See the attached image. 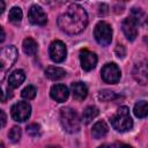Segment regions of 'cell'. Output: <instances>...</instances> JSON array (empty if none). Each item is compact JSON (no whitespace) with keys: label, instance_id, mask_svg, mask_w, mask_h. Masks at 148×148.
I'll return each instance as SVG.
<instances>
[{"label":"cell","instance_id":"1","mask_svg":"<svg viewBox=\"0 0 148 148\" xmlns=\"http://www.w3.org/2000/svg\"><path fill=\"white\" fill-rule=\"evenodd\" d=\"M88 24V15L83 7L77 3L68 6L65 13L58 17V27L66 34L76 35L82 32Z\"/></svg>","mask_w":148,"mask_h":148},{"label":"cell","instance_id":"2","mask_svg":"<svg viewBox=\"0 0 148 148\" xmlns=\"http://www.w3.org/2000/svg\"><path fill=\"white\" fill-rule=\"evenodd\" d=\"M17 49L14 45L0 47V82L5 79L9 68L17 59Z\"/></svg>","mask_w":148,"mask_h":148},{"label":"cell","instance_id":"3","mask_svg":"<svg viewBox=\"0 0 148 148\" xmlns=\"http://www.w3.org/2000/svg\"><path fill=\"white\" fill-rule=\"evenodd\" d=\"M110 120L112 127L118 132H127L133 127V120L127 106H120Z\"/></svg>","mask_w":148,"mask_h":148},{"label":"cell","instance_id":"4","mask_svg":"<svg viewBox=\"0 0 148 148\" xmlns=\"http://www.w3.org/2000/svg\"><path fill=\"white\" fill-rule=\"evenodd\" d=\"M60 123L62 128L68 133H76L80 130V118L71 108H64L60 111Z\"/></svg>","mask_w":148,"mask_h":148},{"label":"cell","instance_id":"5","mask_svg":"<svg viewBox=\"0 0 148 148\" xmlns=\"http://www.w3.org/2000/svg\"><path fill=\"white\" fill-rule=\"evenodd\" d=\"M94 36L97 43L102 46H106L112 40V29L111 25L104 21H99L94 30Z\"/></svg>","mask_w":148,"mask_h":148},{"label":"cell","instance_id":"6","mask_svg":"<svg viewBox=\"0 0 148 148\" xmlns=\"http://www.w3.org/2000/svg\"><path fill=\"white\" fill-rule=\"evenodd\" d=\"M10 113L14 120L23 123L29 119L31 113V106L28 102H17L12 106Z\"/></svg>","mask_w":148,"mask_h":148},{"label":"cell","instance_id":"7","mask_svg":"<svg viewBox=\"0 0 148 148\" xmlns=\"http://www.w3.org/2000/svg\"><path fill=\"white\" fill-rule=\"evenodd\" d=\"M49 54L52 61L62 62L67 56L66 45L61 40H53L49 46Z\"/></svg>","mask_w":148,"mask_h":148},{"label":"cell","instance_id":"8","mask_svg":"<svg viewBox=\"0 0 148 148\" xmlns=\"http://www.w3.org/2000/svg\"><path fill=\"white\" fill-rule=\"evenodd\" d=\"M101 74H102V79L106 83H111V84L117 83L120 79V69L114 62H109L104 65L101 71Z\"/></svg>","mask_w":148,"mask_h":148},{"label":"cell","instance_id":"9","mask_svg":"<svg viewBox=\"0 0 148 148\" xmlns=\"http://www.w3.org/2000/svg\"><path fill=\"white\" fill-rule=\"evenodd\" d=\"M28 18L30 21V23L35 24V25H45L47 22V16L45 14V12L43 10L42 7L34 5L30 7L29 13H28Z\"/></svg>","mask_w":148,"mask_h":148},{"label":"cell","instance_id":"10","mask_svg":"<svg viewBox=\"0 0 148 148\" xmlns=\"http://www.w3.org/2000/svg\"><path fill=\"white\" fill-rule=\"evenodd\" d=\"M80 62H81V67L84 71L89 72L92 68H95L97 64V56L89 50H82L80 52Z\"/></svg>","mask_w":148,"mask_h":148},{"label":"cell","instance_id":"11","mask_svg":"<svg viewBox=\"0 0 148 148\" xmlns=\"http://www.w3.org/2000/svg\"><path fill=\"white\" fill-rule=\"evenodd\" d=\"M50 95L51 97L58 102V103H62L65 102L67 98H68V95H69V91H68V88L65 86V84H54L52 86L51 90H50Z\"/></svg>","mask_w":148,"mask_h":148},{"label":"cell","instance_id":"12","mask_svg":"<svg viewBox=\"0 0 148 148\" xmlns=\"http://www.w3.org/2000/svg\"><path fill=\"white\" fill-rule=\"evenodd\" d=\"M133 76L134 79L142 86L147 84L148 81V71H147V62L146 61H141L139 64H136L134 66L133 69Z\"/></svg>","mask_w":148,"mask_h":148},{"label":"cell","instance_id":"13","mask_svg":"<svg viewBox=\"0 0 148 148\" xmlns=\"http://www.w3.org/2000/svg\"><path fill=\"white\" fill-rule=\"evenodd\" d=\"M136 27H138V24L131 17H127L123 21L121 28H123V31H124V34L128 40H134L136 38V36H138V28Z\"/></svg>","mask_w":148,"mask_h":148},{"label":"cell","instance_id":"14","mask_svg":"<svg viewBox=\"0 0 148 148\" xmlns=\"http://www.w3.org/2000/svg\"><path fill=\"white\" fill-rule=\"evenodd\" d=\"M71 89H72L73 97L75 99H77V101L84 99L87 97V95H88V88L83 82H74V83H72Z\"/></svg>","mask_w":148,"mask_h":148},{"label":"cell","instance_id":"15","mask_svg":"<svg viewBox=\"0 0 148 148\" xmlns=\"http://www.w3.org/2000/svg\"><path fill=\"white\" fill-rule=\"evenodd\" d=\"M25 80V73L22 69L14 71L8 77V88H17Z\"/></svg>","mask_w":148,"mask_h":148},{"label":"cell","instance_id":"16","mask_svg":"<svg viewBox=\"0 0 148 148\" xmlns=\"http://www.w3.org/2000/svg\"><path fill=\"white\" fill-rule=\"evenodd\" d=\"M45 75L46 77H49L50 80H60L62 77L66 76V72L65 69L60 68V67H57V66H49L46 69H45Z\"/></svg>","mask_w":148,"mask_h":148},{"label":"cell","instance_id":"17","mask_svg":"<svg viewBox=\"0 0 148 148\" xmlns=\"http://www.w3.org/2000/svg\"><path fill=\"white\" fill-rule=\"evenodd\" d=\"M108 131H109V127H108L106 123L103 121V120H99V121H97V123L92 126L91 134H92V136H94L95 139H101V138H103V136L106 135Z\"/></svg>","mask_w":148,"mask_h":148},{"label":"cell","instance_id":"18","mask_svg":"<svg viewBox=\"0 0 148 148\" xmlns=\"http://www.w3.org/2000/svg\"><path fill=\"white\" fill-rule=\"evenodd\" d=\"M22 47H23V52L27 56H35L37 53V51H38L37 42L35 39H32L31 37H28V38H25L23 40Z\"/></svg>","mask_w":148,"mask_h":148},{"label":"cell","instance_id":"19","mask_svg":"<svg viewBox=\"0 0 148 148\" xmlns=\"http://www.w3.org/2000/svg\"><path fill=\"white\" fill-rule=\"evenodd\" d=\"M98 109L94 105H89L87 106L84 110H83V113H82V121L84 124H89L92 119H95L97 116H98Z\"/></svg>","mask_w":148,"mask_h":148},{"label":"cell","instance_id":"20","mask_svg":"<svg viewBox=\"0 0 148 148\" xmlns=\"http://www.w3.org/2000/svg\"><path fill=\"white\" fill-rule=\"evenodd\" d=\"M133 112L135 117L138 118H145L148 113V108H147V102L146 101H140L134 105Z\"/></svg>","mask_w":148,"mask_h":148},{"label":"cell","instance_id":"21","mask_svg":"<svg viewBox=\"0 0 148 148\" xmlns=\"http://www.w3.org/2000/svg\"><path fill=\"white\" fill-rule=\"evenodd\" d=\"M136 24H143L146 20V15L142 9L140 8H132L131 10V16H130Z\"/></svg>","mask_w":148,"mask_h":148},{"label":"cell","instance_id":"22","mask_svg":"<svg viewBox=\"0 0 148 148\" xmlns=\"http://www.w3.org/2000/svg\"><path fill=\"white\" fill-rule=\"evenodd\" d=\"M119 96L114 91H111V90H108V89L101 90L98 92V99L102 101V102H111V101H114Z\"/></svg>","mask_w":148,"mask_h":148},{"label":"cell","instance_id":"23","mask_svg":"<svg viewBox=\"0 0 148 148\" xmlns=\"http://www.w3.org/2000/svg\"><path fill=\"white\" fill-rule=\"evenodd\" d=\"M22 16H23V14H22V9L20 7H13L8 14V18L13 23H18L22 20Z\"/></svg>","mask_w":148,"mask_h":148},{"label":"cell","instance_id":"24","mask_svg":"<svg viewBox=\"0 0 148 148\" xmlns=\"http://www.w3.org/2000/svg\"><path fill=\"white\" fill-rule=\"evenodd\" d=\"M36 92H37L36 88H35L34 86L29 84V86H27V87L21 91V96H22L23 98H25V99H32V98H35Z\"/></svg>","mask_w":148,"mask_h":148},{"label":"cell","instance_id":"25","mask_svg":"<svg viewBox=\"0 0 148 148\" xmlns=\"http://www.w3.org/2000/svg\"><path fill=\"white\" fill-rule=\"evenodd\" d=\"M21 135H22V131L18 126L12 127V130L8 132V138L10 139L12 142H17L21 139Z\"/></svg>","mask_w":148,"mask_h":148},{"label":"cell","instance_id":"26","mask_svg":"<svg viewBox=\"0 0 148 148\" xmlns=\"http://www.w3.org/2000/svg\"><path fill=\"white\" fill-rule=\"evenodd\" d=\"M27 133L32 136V138H38L40 136V126L38 124H30L27 126Z\"/></svg>","mask_w":148,"mask_h":148},{"label":"cell","instance_id":"27","mask_svg":"<svg viewBox=\"0 0 148 148\" xmlns=\"http://www.w3.org/2000/svg\"><path fill=\"white\" fill-rule=\"evenodd\" d=\"M108 13H109V6L105 5V3H101V5L98 6V14H99L101 16H104V15H106Z\"/></svg>","mask_w":148,"mask_h":148},{"label":"cell","instance_id":"28","mask_svg":"<svg viewBox=\"0 0 148 148\" xmlns=\"http://www.w3.org/2000/svg\"><path fill=\"white\" fill-rule=\"evenodd\" d=\"M125 47L123 46V45H117V47H116V54H117V57H119V58H124L125 57Z\"/></svg>","mask_w":148,"mask_h":148},{"label":"cell","instance_id":"29","mask_svg":"<svg viewBox=\"0 0 148 148\" xmlns=\"http://www.w3.org/2000/svg\"><path fill=\"white\" fill-rule=\"evenodd\" d=\"M6 121H7V117H6V113L0 110V128H2L5 125H6Z\"/></svg>","mask_w":148,"mask_h":148},{"label":"cell","instance_id":"30","mask_svg":"<svg viewBox=\"0 0 148 148\" xmlns=\"http://www.w3.org/2000/svg\"><path fill=\"white\" fill-rule=\"evenodd\" d=\"M5 40V31H3V29L0 27V43H2Z\"/></svg>","mask_w":148,"mask_h":148},{"label":"cell","instance_id":"31","mask_svg":"<svg viewBox=\"0 0 148 148\" xmlns=\"http://www.w3.org/2000/svg\"><path fill=\"white\" fill-rule=\"evenodd\" d=\"M5 10V2L2 0H0V14H2Z\"/></svg>","mask_w":148,"mask_h":148},{"label":"cell","instance_id":"32","mask_svg":"<svg viewBox=\"0 0 148 148\" xmlns=\"http://www.w3.org/2000/svg\"><path fill=\"white\" fill-rule=\"evenodd\" d=\"M117 148H133L132 146H128V145H120V146H118Z\"/></svg>","mask_w":148,"mask_h":148},{"label":"cell","instance_id":"33","mask_svg":"<svg viewBox=\"0 0 148 148\" xmlns=\"http://www.w3.org/2000/svg\"><path fill=\"white\" fill-rule=\"evenodd\" d=\"M3 99H5V96H3V92H2V90L0 88V102H2Z\"/></svg>","mask_w":148,"mask_h":148},{"label":"cell","instance_id":"34","mask_svg":"<svg viewBox=\"0 0 148 148\" xmlns=\"http://www.w3.org/2000/svg\"><path fill=\"white\" fill-rule=\"evenodd\" d=\"M98 148H110V147H109L108 145H102V146H99Z\"/></svg>","mask_w":148,"mask_h":148},{"label":"cell","instance_id":"35","mask_svg":"<svg viewBox=\"0 0 148 148\" xmlns=\"http://www.w3.org/2000/svg\"><path fill=\"white\" fill-rule=\"evenodd\" d=\"M0 148H5V145L3 143H0Z\"/></svg>","mask_w":148,"mask_h":148}]
</instances>
